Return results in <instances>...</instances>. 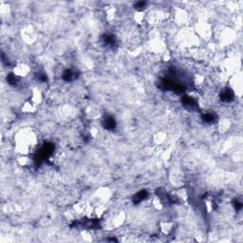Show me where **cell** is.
I'll return each instance as SVG.
<instances>
[{"label": "cell", "instance_id": "3", "mask_svg": "<svg viewBox=\"0 0 243 243\" xmlns=\"http://www.w3.org/2000/svg\"><path fill=\"white\" fill-rule=\"evenodd\" d=\"M63 78L66 81H71V80H73V79L76 78V72L75 71H72L70 70H66L64 72Z\"/></svg>", "mask_w": 243, "mask_h": 243}, {"label": "cell", "instance_id": "1", "mask_svg": "<svg viewBox=\"0 0 243 243\" xmlns=\"http://www.w3.org/2000/svg\"><path fill=\"white\" fill-rule=\"evenodd\" d=\"M104 128L106 129H108V130H112L115 128V126H116V123H115V120L111 117H108V118H106L104 122Z\"/></svg>", "mask_w": 243, "mask_h": 243}, {"label": "cell", "instance_id": "2", "mask_svg": "<svg viewBox=\"0 0 243 243\" xmlns=\"http://www.w3.org/2000/svg\"><path fill=\"white\" fill-rule=\"evenodd\" d=\"M233 96H234V94H233V92L230 90V89H225L224 91H222L220 97H221V100L222 101H225V102H229L233 99Z\"/></svg>", "mask_w": 243, "mask_h": 243}, {"label": "cell", "instance_id": "4", "mask_svg": "<svg viewBox=\"0 0 243 243\" xmlns=\"http://www.w3.org/2000/svg\"><path fill=\"white\" fill-rule=\"evenodd\" d=\"M147 197V193H146V191H144V190H142V191H141V192H139L137 195L135 196V198H134V202L135 203H139V202H141V201H142L143 199H145V198Z\"/></svg>", "mask_w": 243, "mask_h": 243}, {"label": "cell", "instance_id": "5", "mask_svg": "<svg viewBox=\"0 0 243 243\" xmlns=\"http://www.w3.org/2000/svg\"><path fill=\"white\" fill-rule=\"evenodd\" d=\"M202 119H203L204 122L211 123H214V122L216 121L217 117H216L215 114H214V113H206V114H204V115L202 116Z\"/></svg>", "mask_w": 243, "mask_h": 243}]
</instances>
